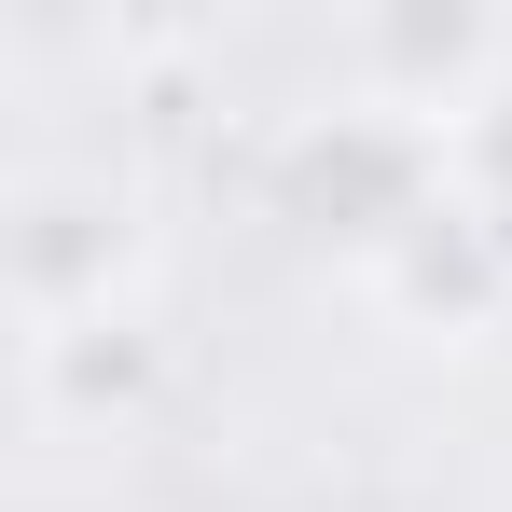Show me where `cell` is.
Masks as SVG:
<instances>
[{
	"instance_id": "5b68a950",
	"label": "cell",
	"mask_w": 512,
	"mask_h": 512,
	"mask_svg": "<svg viewBox=\"0 0 512 512\" xmlns=\"http://www.w3.org/2000/svg\"><path fill=\"white\" fill-rule=\"evenodd\" d=\"M443 194H457V208H471V222L512 250V70L471 97L457 125H443Z\"/></svg>"
},
{
	"instance_id": "277c9868",
	"label": "cell",
	"mask_w": 512,
	"mask_h": 512,
	"mask_svg": "<svg viewBox=\"0 0 512 512\" xmlns=\"http://www.w3.org/2000/svg\"><path fill=\"white\" fill-rule=\"evenodd\" d=\"M139 374H153V333H139V319H97V333L28 346V402H42V416H111Z\"/></svg>"
},
{
	"instance_id": "3957f363",
	"label": "cell",
	"mask_w": 512,
	"mask_h": 512,
	"mask_svg": "<svg viewBox=\"0 0 512 512\" xmlns=\"http://www.w3.org/2000/svg\"><path fill=\"white\" fill-rule=\"evenodd\" d=\"M360 277H374L388 305H416V319H499L512 305V250L457 208V194H429V222H402Z\"/></svg>"
},
{
	"instance_id": "7a4b0ae2",
	"label": "cell",
	"mask_w": 512,
	"mask_h": 512,
	"mask_svg": "<svg viewBox=\"0 0 512 512\" xmlns=\"http://www.w3.org/2000/svg\"><path fill=\"white\" fill-rule=\"evenodd\" d=\"M277 194H291L319 236H346V250L374 263L402 222H429V194H443V139L402 125V111H374V97L346 84V97H319V111H291V139H277Z\"/></svg>"
},
{
	"instance_id": "6da1fadb",
	"label": "cell",
	"mask_w": 512,
	"mask_h": 512,
	"mask_svg": "<svg viewBox=\"0 0 512 512\" xmlns=\"http://www.w3.org/2000/svg\"><path fill=\"white\" fill-rule=\"evenodd\" d=\"M0 263H14V346L139 319L153 291V194L111 153H28L0 194Z\"/></svg>"
}]
</instances>
